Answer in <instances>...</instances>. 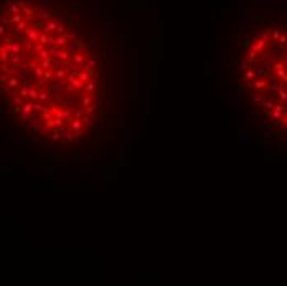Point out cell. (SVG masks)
<instances>
[{
    "mask_svg": "<svg viewBox=\"0 0 287 286\" xmlns=\"http://www.w3.org/2000/svg\"><path fill=\"white\" fill-rule=\"evenodd\" d=\"M83 126H84V121L79 119V118H74L73 122H71V127H73L74 131H76V129H83Z\"/></svg>",
    "mask_w": 287,
    "mask_h": 286,
    "instance_id": "8992f818",
    "label": "cell"
},
{
    "mask_svg": "<svg viewBox=\"0 0 287 286\" xmlns=\"http://www.w3.org/2000/svg\"><path fill=\"white\" fill-rule=\"evenodd\" d=\"M74 136H76V134H73V127H71V129H66V131H64V139H66V141H69V142H71V141L74 139Z\"/></svg>",
    "mask_w": 287,
    "mask_h": 286,
    "instance_id": "9a60e30c",
    "label": "cell"
},
{
    "mask_svg": "<svg viewBox=\"0 0 287 286\" xmlns=\"http://www.w3.org/2000/svg\"><path fill=\"white\" fill-rule=\"evenodd\" d=\"M91 103H92L91 96H83V106H84V108L91 106Z\"/></svg>",
    "mask_w": 287,
    "mask_h": 286,
    "instance_id": "603a6c76",
    "label": "cell"
},
{
    "mask_svg": "<svg viewBox=\"0 0 287 286\" xmlns=\"http://www.w3.org/2000/svg\"><path fill=\"white\" fill-rule=\"evenodd\" d=\"M28 98H30L32 101H35V99L40 98V93L37 91V88H30V94H28Z\"/></svg>",
    "mask_w": 287,
    "mask_h": 286,
    "instance_id": "5bb4252c",
    "label": "cell"
},
{
    "mask_svg": "<svg viewBox=\"0 0 287 286\" xmlns=\"http://www.w3.org/2000/svg\"><path fill=\"white\" fill-rule=\"evenodd\" d=\"M61 132H63V127H59V129H53V132H51L48 137L53 139V141H58V139L61 137Z\"/></svg>",
    "mask_w": 287,
    "mask_h": 286,
    "instance_id": "ba28073f",
    "label": "cell"
},
{
    "mask_svg": "<svg viewBox=\"0 0 287 286\" xmlns=\"http://www.w3.org/2000/svg\"><path fill=\"white\" fill-rule=\"evenodd\" d=\"M41 66L45 69H51V66H53V60L51 58H46V60H41V63H40Z\"/></svg>",
    "mask_w": 287,
    "mask_h": 286,
    "instance_id": "7c38bea8",
    "label": "cell"
},
{
    "mask_svg": "<svg viewBox=\"0 0 287 286\" xmlns=\"http://www.w3.org/2000/svg\"><path fill=\"white\" fill-rule=\"evenodd\" d=\"M56 127V122H55V118H51V119H48L45 122V129L46 131H53Z\"/></svg>",
    "mask_w": 287,
    "mask_h": 286,
    "instance_id": "8fae6325",
    "label": "cell"
},
{
    "mask_svg": "<svg viewBox=\"0 0 287 286\" xmlns=\"http://www.w3.org/2000/svg\"><path fill=\"white\" fill-rule=\"evenodd\" d=\"M8 93H10V86L8 84H7V86L4 84V86H2V94H8Z\"/></svg>",
    "mask_w": 287,
    "mask_h": 286,
    "instance_id": "d6a6232c",
    "label": "cell"
},
{
    "mask_svg": "<svg viewBox=\"0 0 287 286\" xmlns=\"http://www.w3.org/2000/svg\"><path fill=\"white\" fill-rule=\"evenodd\" d=\"M10 68H8V61H2V73H8Z\"/></svg>",
    "mask_w": 287,
    "mask_h": 286,
    "instance_id": "83f0119b",
    "label": "cell"
},
{
    "mask_svg": "<svg viewBox=\"0 0 287 286\" xmlns=\"http://www.w3.org/2000/svg\"><path fill=\"white\" fill-rule=\"evenodd\" d=\"M32 127H33L35 131H37V132H40V119H35V118H33V121H32Z\"/></svg>",
    "mask_w": 287,
    "mask_h": 286,
    "instance_id": "d4e9b609",
    "label": "cell"
},
{
    "mask_svg": "<svg viewBox=\"0 0 287 286\" xmlns=\"http://www.w3.org/2000/svg\"><path fill=\"white\" fill-rule=\"evenodd\" d=\"M86 114V108L83 106V108H78V109H74V116L76 118H83V116Z\"/></svg>",
    "mask_w": 287,
    "mask_h": 286,
    "instance_id": "ac0fdd59",
    "label": "cell"
},
{
    "mask_svg": "<svg viewBox=\"0 0 287 286\" xmlns=\"http://www.w3.org/2000/svg\"><path fill=\"white\" fill-rule=\"evenodd\" d=\"M48 109H50V108H46L45 106V104H43V103H35V111H40V113H45V111H48Z\"/></svg>",
    "mask_w": 287,
    "mask_h": 286,
    "instance_id": "2e32d148",
    "label": "cell"
},
{
    "mask_svg": "<svg viewBox=\"0 0 287 286\" xmlns=\"http://www.w3.org/2000/svg\"><path fill=\"white\" fill-rule=\"evenodd\" d=\"M55 76H56V78H58V79H63V78H66V69H56V71H55Z\"/></svg>",
    "mask_w": 287,
    "mask_h": 286,
    "instance_id": "d6986e66",
    "label": "cell"
},
{
    "mask_svg": "<svg viewBox=\"0 0 287 286\" xmlns=\"http://www.w3.org/2000/svg\"><path fill=\"white\" fill-rule=\"evenodd\" d=\"M33 43H35V42H32V40H27V42H25V45H23V50L27 51V53H30V55H32L33 50H35V45H33Z\"/></svg>",
    "mask_w": 287,
    "mask_h": 286,
    "instance_id": "52a82bcc",
    "label": "cell"
},
{
    "mask_svg": "<svg viewBox=\"0 0 287 286\" xmlns=\"http://www.w3.org/2000/svg\"><path fill=\"white\" fill-rule=\"evenodd\" d=\"M13 104L15 106H22V96H20V94L13 98Z\"/></svg>",
    "mask_w": 287,
    "mask_h": 286,
    "instance_id": "4dcf8cb0",
    "label": "cell"
},
{
    "mask_svg": "<svg viewBox=\"0 0 287 286\" xmlns=\"http://www.w3.org/2000/svg\"><path fill=\"white\" fill-rule=\"evenodd\" d=\"M38 18L40 20H50L51 13H48V12H40V13H38Z\"/></svg>",
    "mask_w": 287,
    "mask_h": 286,
    "instance_id": "7402d4cb",
    "label": "cell"
},
{
    "mask_svg": "<svg viewBox=\"0 0 287 286\" xmlns=\"http://www.w3.org/2000/svg\"><path fill=\"white\" fill-rule=\"evenodd\" d=\"M12 58V66H15V68H18V65H22V61H23V58H22V55H12L10 56Z\"/></svg>",
    "mask_w": 287,
    "mask_h": 286,
    "instance_id": "5b68a950",
    "label": "cell"
},
{
    "mask_svg": "<svg viewBox=\"0 0 287 286\" xmlns=\"http://www.w3.org/2000/svg\"><path fill=\"white\" fill-rule=\"evenodd\" d=\"M73 60H74V63H76L78 66L86 65V58H84L83 55H74V56H73Z\"/></svg>",
    "mask_w": 287,
    "mask_h": 286,
    "instance_id": "30bf717a",
    "label": "cell"
},
{
    "mask_svg": "<svg viewBox=\"0 0 287 286\" xmlns=\"http://www.w3.org/2000/svg\"><path fill=\"white\" fill-rule=\"evenodd\" d=\"M74 89H76V88H74V86H73V84H71V83H69L68 86H66V93H73Z\"/></svg>",
    "mask_w": 287,
    "mask_h": 286,
    "instance_id": "836d02e7",
    "label": "cell"
},
{
    "mask_svg": "<svg viewBox=\"0 0 287 286\" xmlns=\"http://www.w3.org/2000/svg\"><path fill=\"white\" fill-rule=\"evenodd\" d=\"M251 68V63L248 60H243L241 61V69H244V71H248V69Z\"/></svg>",
    "mask_w": 287,
    "mask_h": 286,
    "instance_id": "4316f807",
    "label": "cell"
},
{
    "mask_svg": "<svg viewBox=\"0 0 287 286\" xmlns=\"http://www.w3.org/2000/svg\"><path fill=\"white\" fill-rule=\"evenodd\" d=\"M64 30H66V28H64V25H63V23H59L56 32H58V35H64Z\"/></svg>",
    "mask_w": 287,
    "mask_h": 286,
    "instance_id": "1f68e13d",
    "label": "cell"
},
{
    "mask_svg": "<svg viewBox=\"0 0 287 286\" xmlns=\"http://www.w3.org/2000/svg\"><path fill=\"white\" fill-rule=\"evenodd\" d=\"M53 71H55V69H46L43 79H45V81H46V79H48V81H50V79H53V76H55V73H53Z\"/></svg>",
    "mask_w": 287,
    "mask_h": 286,
    "instance_id": "ffe728a7",
    "label": "cell"
},
{
    "mask_svg": "<svg viewBox=\"0 0 287 286\" xmlns=\"http://www.w3.org/2000/svg\"><path fill=\"white\" fill-rule=\"evenodd\" d=\"M68 81L73 84L74 88H83V86L86 84L84 81H81V79L78 78V76H74V74H69V76H68Z\"/></svg>",
    "mask_w": 287,
    "mask_h": 286,
    "instance_id": "7a4b0ae2",
    "label": "cell"
},
{
    "mask_svg": "<svg viewBox=\"0 0 287 286\" xmlns=\"http://www.w3.org/2000/svg\"><path fill=\"white\" fill-rule=\"evenodd\" d=\"M94 65H96V61H94V60H89L84 66H86V69H89V71H91V69L94 68Z\"/></svg>",
    "mask_w": 287,
    "mask_h": 286,
    "instance_id": "f546056e",
    "label": "cell"
},
{
    "mask_svg": "<svg viewBox=\"0 0 287 286\" xmlns=\"http://www.w3.org/2000/svg\"><path fill=\"white\" fill-rule=\"evenodd\" d=\"M8 58H10V50L4 45V46H2V50H0V60H2V61H8Z\"/></svg>",
    "mask_w": 287,
    "mask_h": 286,
    "instance_id": "277c9868",
    "label": "cell"
},
{
    "mask_svg": "<svg viewBox=\"0 0 287 286\" xmlns=\"http://www.w3.org/2000/svg\"><path fill=\"white\" fill-rule=\"evenodd\" d=\"M18 81H20L18 76H10V78H8V83H7V84H8L10 88H17V86L20 84Z\"/></svg>",
    "mask_w": 287,
    "mask_h": 286,
    "instance_id": "9c48e42d",
    "label": "cell"
},
{
    "mask_svg": "<svg viewBox=\"0 0 287 286\" xmlns=\"http://www.w3.org/2000/svg\"><path fill=\"white\" fill-rule=\"evenodd\" d=\"M58 22H55V20H46V23L43 25V32L45 33H53L58 30Z\"/></svg>",
    "mask_w": 287,
    "mask_h": 286,
    "instance_id": "6da1fadb",
    "label": "cell"
},
{
    "mask_svg": "<svg viewBox=\"0 0 287 286\" xmlns=\"http://www.w3.org/2000/svg\"><path fill=\"white\" fill-rule=\"evenodd\" d=\"M8 73H2V78H0V83L2 84H5V83H8Z\"/></svg>",
    "mask_w": 287,
    "mask_h": 286,
    "instance_id": "f1b7e54d",
    "label": "cell"
},
{
    "mask_svg": "<svg viewBox=\"0 0 287 286\" xmlns=\"http://www.w3.org/2000/svg\"><path fill=\"white\" fill-rule=\"evenodd\" d=\"M27 38H28V40H32V42H38L40 33H38L37 28H28V30H27Z\"/></svg>",
    "mask_w": 287,
    "mask_h": 286,
    "instance_id": "3957f363",
    "label": "cell"
},
{
    "mask_svg": "<svg viewBox=\"0 0 287 286\" xmlns=\"http://www.w3.org/2000/svg\"><path fill=\"white\" fill-rule=\"evenodd\" d=\"M83 121H84V124L86 126H94V118L92 116H83Z\"/></svg>",
    "mask_w": 287,
    "mask_h": 286,
    "instance_id": "e0dca14e",
    "label": "cell"
},
{
    "mask_svg": "<svg viewBox=\"0 0 287 286\" xmlns=\"http://www.w3.org/2000/svg\"><path fill=\"white\" fill-rule=\"evenodd\" d=\"M78 78L81 79V81H84V83H87V81H89V73H86V71H84V73H79Z\"/></svg>",
    "mask_w": 287,
    "mask_h": 286,
    "instance_id": "cb8c5ba5",
    "label": "cell"
},
{
    "mask_svg": "<svg viewBox=\"0 0 287 286\" xmlns=\"http://www.w3.org/2000/svg\"><path fill=\"white\" fill-rule=\"evenodd\" d=\"M45 71H46V69L43 68V66H41V65H40V66H37V68L33 69V73L37 74L38 78H43V76H45Z\"/></svg>",
    "mask_w": 287,
    "mask_h": 286,
    "instance_id": "4fadbf2b",
    "label": "cell"
},
{
    "mask_svg": "<svg viewBox=\"0 0 287 286\" xmlns=\"http://www.w3.org/2000/svg\"><path fill=\"white\" fill-rule=\"evenodd\" d=\"M84 86H86V91L87 93H92V91H94V88H96V83H94V81H87Z\"/></svg>",
    "mask_w": 287,
    "mask_h": 286,
    "instance_id": "44dd1931",
    "label": "cell"
},
{
    "mask_svg": "<svg viewBox=\"0 0 287 286\" xmlns=\"http://www.w3.org/2000/svg\"><path fill=\"white\" fill-rule=\"evenodd\" d=\"M18 94H20L22 98H27L28 94H30V88H27V86H25V88H22V89L18 91Z\"/></svg>",
    "mask_w": 287,
    "mask_h": 286,
    "instance_id": "484cf974",
    "label": "cell"
}]
</instances>
